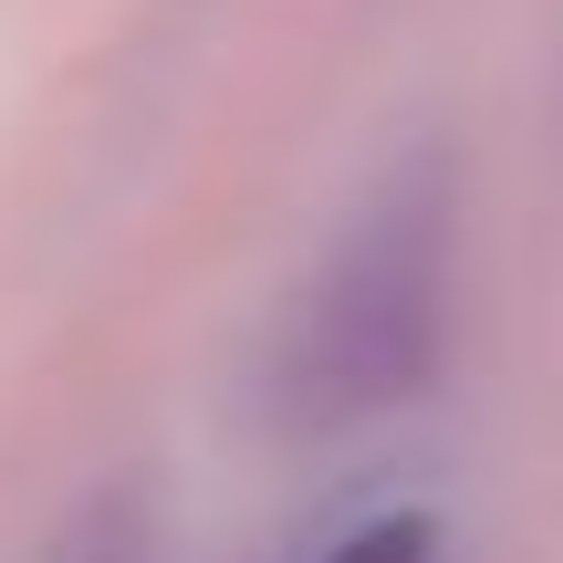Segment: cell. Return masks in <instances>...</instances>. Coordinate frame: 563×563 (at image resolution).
I'll use <instances>...</instances> for the list:
<instances>
[{
  "mask_svg": "<svg viewBox=\"0 0 563 563\" xmlns=\"http://www.w3.org/2000/svg\"><path fill=\"white\" fill-rule=\"evenodd\" d=\"M282 563H439V522H428V511H407V501H386V511H344L334 532L292 543Z\"/></svg>",
  "mask_w": 563,
  "mask_h": 563,
  "instance_id": "cell-2",
  "label": "cell"
},
{
  "mask_svg": "<svg viewBox=\"0 0 563 563\" xmlns=\"http://www.w3.org/2000/svg\"><path fill=\"white\" fill-rule=\"evenodd\" d=\"M449 282H460V188L439 157H418L334 230V251L282 302L251 365L262 428L334 439V428L407 407L449 355Z\"/></svg>",
  "mask_w": 563,
  "mask_h": 563,
  "instance_id": "cell-1",
  "label": "cell"
},
{
  "mask_svg": "<svg viewBox=\"0 0 563 563\" xmlns=\"http://www.w3.org/2000/svg\"><path fill=\"white\" fill-rule=\"evenodd\" d=\"M32 563H146V501L136 490H95Z\"/></svg>",
  "mask_w": 563,
  "mask_h": 563,
  "instance_id": "cell-3",
  "label": "cell"
}]
</instances>
